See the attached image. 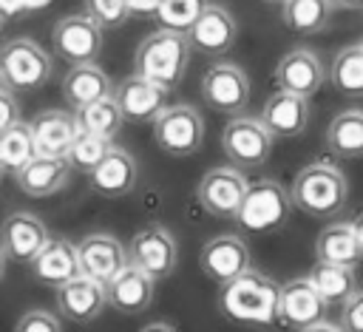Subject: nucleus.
<instances>
[{
  "label": "nucleus",
  "instance_id": "obj_3",
  "mask_svg": "<svg viewBox=\"0 0 363 332\" xmlns=\"http://www.w3.org/2000/svg\"><path fill=\"white\" fill-rule=\"evenodd\" d=\"M190 43L187 34L182 31H170V28H156L147 37H142V43L133 51V74L173 91L187 65H190Z\"/></svg>",
  "mask_w": 363,
  "mask_h": 332
},
{
  "label": "nucleus",
  "instance_id": "obj_45",
  "mask_svg": "<svg viewBox=\"0 0 363 332\" xmlns=\"http://www.w3.org/2000/svg\"><path fill=\"white\" fill-rule=\"evenodd\" d=\"M335 9H346V11H363V0H332Z\"/></svg>",
  "mask_w": 363,
  "mask_h": 332
},
{
  "label": "nucleus",
  "instance_id": "obj_40",
  "mask_svg": "<svg viewBox=\"0 0 363 332\" xmlns=\"http://www.w3.org/2000/svg\"><path fill=\"white\" fill-rule=\"evenodd\" d=\"M23 14H26V9H23L20 0H0V17H3V23L6 20H17Z\"/></svg>",
  "mask_w": 363,
  "mask_h": 332
},
{
  "label": "nucleus",
  "instance_id": "obj_21",
  "mask_svg": "<svg viewBox=\"0 0 363 332\" xmlns=\"http://www.w3.org/2000/svg\"><path fill=\"white\" fill-rule=\"evenodd\" d=\"M258 119L272 139H295L309 125V99L289 91H275L272 96H267Z\"/></svg>",
  "mask_w": 363,
  "mask_h": 332
},
{
  "label": "nucleus",
  "instance_id": "obj_11",
  "mask_svg": "<svg viewBox=\"0 0 363 332\" xmlns=\"http://www.w3.org/2000/svg\"><path fill=\"white\" fill-rule=\"evenodd\" d=\"M238 40V23L233 11L221 3H207L196 23L187 28V43L193 51L204 57H221L227 54Z\"/></svg>",
  "mask_w": 363,
  "mask_h": 332
},
{
  "label": "nucleus",
  "instance_id": "obj_43",
  "mask_svg": "<svg viewBox=\"0 0 363 332\" xmlns=\"http://www.w3.org/2000/svg\"><path fill=\"white\" fill-rule=\"evenodd\" d=\"M298 332H343V326L329 323V321H318V323H312V326H306V329H298Z\"/></svg>",
  "mask_w": 363,
  "mask_h": 332
},
{
  "label": "nucleus",
  "instance_id": "obj_29",
  "mask_svg": "<svg viewBox=\"0 0 363 332\" xmlns=\"http://www.w3.org/2000/svg\"><path fill=\"white\" fill-rule=\"evenodd\" d=\"M335 14L332 0H284L281 3V23L301 37L320 34Z\"/></svg>",
  "mask_w": 363,
  "mask_h": 332
},
{
  "label": "nucleus",
  "instance_id": "obj_9",
  "mask_svg": "<svg viewBox=\"0 0 363 332\" xmlns=\"http://www.w3.org/2000/svg\"><path fill=\"white\" fill-rule=\"evenodd\" d=\"M201 99L218 111L238 116L250 102V77L235 62H213L201 77Z\"/></svg>",
  "mask_w": 363,
  "mask_h": 332
},
{
  "label": "nucleus",
  "instance_id": "obj_15",
  "mask_svg": "<svg viewBox=\"0 0 363 332\" xmlns=\"http://www.w3.org/2000/svg\"><path fill=\"white\" fill-rule=\"evenodd\" d=\"M113 99H116L125 122L142 125V122H153L162 114V108L170 105V91L139 77V74H130L113 85Z\"/></svg>",
  "mask_w": 363,
  "mask_h": 332
},
{
  "label": "nucleus",
  "instance_id": "obj_5",
  "mask_svg": "<svg viewBox=\"0 0 363 332\" xmlns=\"http://www.w3.org/2000/svg\"><path fill=\"white\" fill-rule=\"evenodd\" d=\"M0 71L9 91H37L51 79L54 62L31 37H14L0 45Z\"/></svg>",
  "mask_w": 363,
  "mask_h": 332
},
{
  "label": "nucleus",
  "instance_id": "obj_19",
  "mask_svg": "<svg viewBox=\"0 0 363 332\" xmlns=\"http://www.w3.org/2000/svg\"><path fill=\"white\" fill-rule=\"evenodd\" d=\"M85 176H88V184L94 193H99L105 199H125L139 182V162L125 148L113 145L102 156V162L94 170H88Z\"/></svg>",
  "mask_w": 363,
  "mask_h": 332
},
{
  "label": "nucleus",
  "instance_id": "obj_31",
  "mask_svg": "<svg viewBox=\"0 0 363 332\" xmlns=\"http://www.w3.org/2000/svg\"><path fill=\"white\" fill-rule=\"evenodd\" d=\"M329 85L343 96H363V43L343 45L329 62Z\"/></svg>",
  "mask_w": 363,
  "mask_h": 332
},
{
  "label": "nucleus",
  "instance_id": "obj_34",
  "mask_svg": "<svg viewBox=\"0 0 363 332\" xmlns=\"http://www.w3.org/2000/svg\"><path fill=\"white\" fill-rule=\"evenodd\" d=\"M111 148H113V145H111V139H105V136H94V133H85V131H77V136H74L71 148L65 150V162L71 165V170L88 173V170H94V167L102 162V156H105Z\"/></svg>",
  "mask_w": 363,
  "mask_h": 332
},
{
  "label": "nucleus",
  "instance_id": "obj_51",
  "mask_svg": "<svg viewBox=\"0 0 363 332\" xmlns=\"http://www.w3.org/2000/svg\"><path fill=\"white\" fill-rule=\"evenodd\" d=\"M0 31H3V17H0Z\"/></svg>",
  "mask_w": 363,
  "mask_h": 332
},
{
  "label": "nucleus",
  "instance_id": "obj_26",
  "mask_svg": "<svg viewBox=\"0 0 363 332\" xmlns=\"http://www.w3.org/2000/svg\"><path fill=\"white\" fill-rule=\"evenodd\" d=\"M111 94H113V82L96 62L71 65L68 74L62 77V99L71 111H77L88 102H96L102 96H111Z\"/></svg>",
  "mask_w": 363,
  "mask_h": 332
},
{
  "label": "nucleus",
  "instance_id": "obj_25",
  "mask_svg": "<svg viewBox=\"0 0 363 332\" xmlns=\"http://www.w3.org/2000/svg\"><path fill=\"white\" fill-rule=\"evenodd\" d=\"M71 179V165L65 156H34L17 176V187L31 199H45L62 190Z\"/></svg>",
  "mask_w": 363,
  "mask_h": 332
},
{
  "label": "nucleus",
  "instance_id": "obj_12",
  "mask_svg": "<svg viewBox=\"0 0 363 332\" xmlns=\"http://www.w3.org/2000/svg\"><path fill=\"white\" fill-rule=\"evenodd\" d=\"M247 184H250L247 176L233 165L210 167L199 182L196 199H199L204 213L218 216V218H233L238 204H241V199H244Z\"/></svg>",
  "mask_w": 363,
  "mask_h": 332
},
{
  "label": "nucleus",
  "instance_id": "obj_30",
  "mask_svg": "<svg viewBox=\"0 0 363 332\" xmlns=\"http://www.w3.org/2000/svg\"><path fill=\"white\" fill-rule=\"evenodd\" d=\"M306 278H309V284L318 289V295L326 301V306L343 304V301L357 289L354 267H343V264L315 261V267L306 272Z\"/></svg>",
  "mask_w": 363,
  "mask_h": 332
},
{
  "label": "nucleus",
  "instance_id": "obj_35",
  "mask_svg": "<svg viewBox=\"0 0 363 332\" xmlns=\"http://www.w3.org/2000/svg\"><path fill=\"white\" fill-rule=\"evenodd\" d=\"M210 0H159L153 17L159 20V28H170V31H182L187 34V28L196 23V17L201 14V9Z\"/></svg>",
  "mask_w": 363,
  "mask_h": 332
},
{
  "label": "nucleus",
  "instance_id": "obj_28",
  "mask_svg": "<svg viewBox=\"0 0 363 332\" xmlns=\"http://www.w3.org/2000/svg\"><path fill=\"white\" fill-rule=\"evenodd\" d=\"M315 258L326 261V264H343V267H357L363 261L360 247L354 241V233L346 221H332L318 233Z\"/></svg>",
  "mask_w": 363,
  "mask_h": 332
},
{
  "label": "nucleus",
  "instance_id": "obj_46",
  "mask_svg": "<svg viewBox=\"0 0 363 332\" xmlns=\"http://www.w3.org/2000/svg\"><path fill=\"white\" fill-rule=\"evenodd\" d=\"M20 3H23L26 11H40V9H45L51 0H20Z\"/></svg>",
  "mask_w": 363,
  "mask_h": 332
},
{
  "label": "nucleus",
  "instance_id": "obj_42",
  "mask_svg": "<svg viewBox=\"0 0 363 332\" xmlns=\"http://www.w3.org/2000/svg\"><path fill=\"white\" fill-rule=\"evenodd\" d=\"M349 227H352V233H354V241H357V247H360V255H363V210H360V213L352 218V224H349Z\"/></svg>",
  "mask_w": 363,
  "mask_h": 332
},
{
  "label": "nucleus",
  "instance_id": "obj_50",
  "mask_svg": "<svg viewBox=\"0 0 363 332\" xmlns=\"http://www.w3.org/2000/svg\"><path fill=\"white\" fill-rule=\"evenodd\" d=\"M3 176H6V173H3V167H0V182H3Z\"/></svg>",
  "mask_w": 363,
  "mask_h": 332
},
{
  "label": "nucleus",
  "instance_id": "obj_1",
  "mask_svg": "<svg viewBox=\"0 0 363 332\" xmlns=\"http://www.w3.org/2000/svg\"><path fill=\"white\" fill-rule=\"evenodd\" d=\"M278 298H281V284L250 267L247 272L224 284L218 306L233 323L272 326L278 321Z\"/></svg>",
  "mask_w": 363,
  "mask_h": 332
},
{
  "label": "nucleus",
  "instance_id": "obj_47",
  "mask_svg": "<svg viewBox=\"0 0 363 332\" xmlns=\"http://www.w3.org/2000/svg\"><path fill=\"white\" fill-rule=\"evenodd\" d=\"M6 264H9V258H6V253H3V247H0V281H3V275H6Z\"/></svg>",
  "mask_w": 363,
  "mask_h": 332
},
{
  "label": "nucleus",
  "instance_id": "obj_49",
  "mask_svg": "<svg viewBox=\"0 0 363 332\" xmlns=\"http://www.w3.org/2000/svg\"><path fill=\"white\" fill-rule=\"evenodd\" d=\"M264 3H278V6H281V3H284V0H264Z\"/></svg>",
  "mask_w": 363,
  "mask_h": 332
},
{
  "label": "nucleus",
  "instance_id": "obj_23",
  "mask_svg": "<svg viewBox=\"0 0 363 332\" xmlns=\"http://www.w3.org/2000/svg\"><path fill=\"white\" fill-rule=\"evenodd\" d=\"M153 289H156V278H150L147 272H142L133 264H128L125 270H119L105 284L108 306H113L122 315H139V312H145L150 306V301H153Z\"/></svg>",
  "mask_w": 363,
  "mask_h": 332
},
{
  "label": "nucleus",
  "instance_id": "obj_44",
  "mask_svg": "<svg viewBox=\"0 0 363 332\" xmlns=\"http://www.w3.org/2000/svg\"><path fill=\"white\" fill-rule=\"evenodd\" d=\"M139 332H176V326H170V323H164V321H153V323L142 326Z\"/></svg>",
  "mask_w": 363,
  "mask_h": 332
},
{
  "label": "nucleus",
  "instance_id": "obj_17",
  "mask_svg": "<svg viewBox=\"0 0 363 332\" xmlns=\"http://www.w3.org/2000/svg\"><path fill=\"white\" fill-rule=\"evenodd\" d=\"M48 238L51 236H48L45 221L28 210H17V213L6 216L0 224V247H3L6 258L17 261V264H28L43 250V244Z\"/></svg>",
  "mask_w": 363,
  "mask_h": 332
},
{
  "label": "nucleus",
  "instance_id": "obj_13",
  "mask_svg": "<svg viewBox=\"0 0 363 332\" xmlns=\"http://www.w3.org/2000/svg\"><path fill=\"white\" fill-rule=\"evenodd\" d=\"M199 267L201 272L224 287L227 281L238 278L241 272H247L252 267V255H250V247L241 236L235 233H224V236H216L210 238L204 247H201V255H199Z\"/></svg>",
  "mask_w": 363,
  "mask_h": 332
},
{
  "label": "nucleus",
  "instance_id": "obj_14",
  "mask_svg": "<svg viewBox=\"0 0 363 332\" xmlns=\"http://www.w3.org/2000/svg\"><path fill=\"white\" fill-rule=\"evenodd\" d=\"M326 82V65L312 48H292L275 65V85L278 91L298 94L312 99Z\"/></svg>",
  "mask_w": 363,
  "mask_h": 332
},
{
  "label": "nucleus",
  "instance_id": "obj_52",
  "mask_svg": "<svg viewBox=\"0 0 363 332\" xmlns=\"http://www.w3.org/2000/svg\"><path fill=\"white\" fill-rule=\"evenodd\" d=\"M360 43H363V40H360Z\"/></svg>",
  "mask_w": 363,
  "mask_h": 332
},
{
  "label": "nucleus",
  "instance_id": "obj_27",
  "mask_svg": "<svg viewBox=\"0 0 363 332\" xmlns=\"http://www.w3.org/2000/svg\"><path fill=\"white\" fill-rule=\"evenodd\" d=\"M326 148L337 159H363V111L346 108L340 111L323 136Z\"/></svg>",
  "mask_w": 363,
  "mask_h": 332
},
{
  "label": "nucleus",
  "instance_id": "obj_8",
  "mask_svg": "<svg viewBox=\"0 0 363 332\" xmlns=\"http://www.w3.org/2000/svg\"><path fill=\"white\" fill-rule=\"evenodd\" d=\"M102 28L88 14H65L51 28L54 54L68 65L96 62L102 54Z\"/></svg>",
  "mask_w": 363,
  "mask_h": 332
},
{
  "label": "nucleus",
  "instance_id": "obj_32",
  "mask_svg": "<svg viewBox=\"0 0 363 332\" xmlns=\"http://www.w3.org/2000/svg\"><path fill=\"white\" fill-rule=\"evenodd\" d=\"M34 156H37V150H34L28 122L17 119L6 131H0V167L6 176H17Z\"/></svg>",
  "mask_w": 363,
  "mask_h": 332
},
{
  "label": "nucleus",
  "instance_id": "obj_20",
  "mask_svg": "<svg viewBox=\"0 0 363 332\" xmlns=\"http://www.w3.org/2000/svg\"><path fill=\"white\" fill-rule=\"evenodd\" d=\"M326 301L318 295V289L309 284V278H292L281 284L278 298V321H284L292 329H306L318 321H326Z\"/></svg>",
  "mask_w": 363,
  "mask_h": 332
},
{
  "label": "nucleus",
  "instance_id": "obj_39",
  "mask_svg": "<svg viewBox=\"0 0 363 332\" xmlns=\"http://www.w3.org/2000/svg\"><path fill=\"white\" fill-rule=\"evenodd\" d=\"M17 119H20L17 96L9 88H0V131H6L9 125H14Z\"/></svg>",
  "mask_w": 363,
  "mask_h": 332
},
{
  "label": "nucleus",
  "instance_id": "obj_37",
  "mask_svg": "<svg viewBox=\"0 0 363 332\" xmlns=\"http://www.w3.org/2000/svg\"><path fill=\"white\" fill-rule=\"evenodd\" d=\"M14 332H62V323L54 312L48 309H28L23 312V318L17 321Z\"/></svg>",
  "mask_w": 363,
  "mask_h": 332
},
{
  "label": "nucleus",
  "instance_id": "obj_18",
  "mask_svg": "<svg viewBox=\"0 0 363 332\" xmlns=\"http://www.w3.org/2000/svg\"><path fill=\"white\" fill-rule=\"evenodd\" d=\"M54 301H57V312L65 321L74 323H91L102 315V309L108 306V295L105 287L88 275H77L68 284L54 289Z\"/></svg>",
  "mask_w": 363,
  "mask_h": 332
},
{
  "label": "nucleus",
  "instance_id": "obj_16",
  "mask_svg": "<svg viewBox=\"0 0 363 332\" xmlns=\"http://www.w3.org/2000/svg\"><path fill=\"white\" fill-rule=\"evenodd\" d=\"M77 255H79V272L99 281L102 287L119 270L128 267V247L111 233H88L85 238H79Z\"/></svg>",
  "mask_w": 363,
  "mask_h": 332
},
{
  "label": "nucleus",
  "instance_id": "obj_48",
  "mask_svg": "<svg viewBox=\"0 0 363 332\" xmlns=\"http://www.w3.org/2000/svg\"><path fill=\"white\" fill-rule=\"evenodd\" d=\"M0 88H6V79H3V71H0Z\"/></svg>",
  "mask_w": 363,
  "mask_h": 332
},
{
  "label": "nucleus",
  "instance_id": "obj_41",
  "mask_svg": "<svg viewBox=\"0 0 363 332\" xmlns=\"http://www.w3.org/2000/svg\"><path fill=\"white\" fill-rule=\"evenodd\" d=\"M156 6H159V0H128L130 14H153Z\"/></svg>",
  "mask_w": 363,
  "mask_h": 332
},
{
  "label": "nucleus",
  "instance_id": "obj_10",
  "mask_svg": "<svg viewBox=\"0 0 363 332\" xmlns=\"http://www.w3.org/2000/svg\"><path fill=\"white\" fill-rule=\"evenodd\" d=\"M128 264L139 267L150 278H167L176 270L179 261V247L176 238L162 227V224H147L142 227L128 244Z\"/></svg>",
  "mask_w": 363,
  "mask_h": 332
},
{
  "label": "nucleus",
  "instance_id": "obj_2",
  "mask_svg": "<svg viewBox=\"0 0 363 332\" xmlns=\"http://www.w3.org/2000/svg\"><path fill=\"white\" fill-rule=\"evenodd\" d=\"M289 199H292V207H298L301 213H306L312 218H320V221H329L349 201L346 173L337 165L323 162V159L309 162L292 179Z\"/></svg>",
  "mask_w": 363,
  "mask_h": 332
},
{
  "label": "nucleus",
  "instance_id": "obj_6",
  "mask_svg": "<svg viewBox=\"0 0 363 332\" xmlns=\"http://www.w3.org/2000/svg\"><path fill=\"white\" fill-rule=\"evenodd\" d=\"M153 139L167 156H193L204 142V119L187 102L164 105L153 119Z\"/></svg>",
  "mask_w": 363,
  "mask_h": 332
},
{
  "label": "nucleus",
  "instance_id": "obj_24",
  "mask_svg": "<svg viewBox=\"0 0 363 332\" xmlns=\"http://www.w3.org/2000/svg\"><path fill=\"white\" fill-rule=\"evenodd\" d=\"M28 128H31L37 156H65V150L71 148V142L79 131L77 119H74V111H60V108L40 111L28 122Z\"/></svg>",
  "mask_w": 363,
  "mask_h": 332
},
{
  "label": "nucleus",
  "instance_id": "obj_4",
  "mask_svg": "<svg viewBox=\"0 0 363 332\" xmlns=\"http://www.w3.org/2000/svg\"><path fill=\"white\" fill-rule=\"evenodd\" d=\"M289 210H292L289 190H284V184H278L275 179H258L247 184L244 199L233 218L247 233H272L286 224Z\"/></svg>",
  "mask_w": 363,
  "mask_h": 332
},
{
  "label": "nucleus",
  "instance_id": "obj_38",
  "mask_svg": "<svg viewBox=\"0 0 363 332\" xmlns=\"http://www.w3.org/2000/svg\"><path fill=\"white\" fill-rule=\"evenodd\" d=\"M340 306H343L340 312L343 332H363V289H354Z\"/></svg>",
  "mask_w": 363,
  "mask_h": 332
},
{
  "label": "nucleus",
  "instance_id": "obj_36",
  "mask_svg": "<svg viewBox=\"0 0 363 332\" xmlns=\"http://www.w3.org/2000/svg\"><path fill=\"white\" fill-rule=\"evenodd\" d=\"M85 14L102 28V31H113L122 28L130 20L128 11V0H82Z\"/></svg>",
  "mask_w": 363,
  "mask_h": 332
},
{
  "label": "nucleus",
  "instance_id": "obj_7",
  "mask_svg": "<svg viewBox=\"0 0 363 332\" xmlns=\"http://www.w3.org/2000/svg\"><path fill=\"white\" fill-rule=\"evenodd\" d=\"M221 150L233 167H261L272 153V136L258 116H233L221 131Z\"/></svg>",
  "mask_w": 363,
  "mask_h": 332
},
{
  "label": "nucleus",
  "instance_id": "obj_33",
  "mask_svg": "<svg viewBox=\"0 0 363 332\" xmlns=\"http://www.w3.org/2000/svg\"><path fill=\"white\" fill-rule=\"evenodd\" d=\"M74 119H77V128L85 131V133H94V136H105V139H113L119 133V128L125 125L122 119V111L111 96H102L96 102H88L82 108L74 111Z\"/></svg>",
  "mask_w": 363,
  "mask_h": 332
},
{
  "label": "nucleus",
  "instance_id": "obj_22",
  "mask_svg": "<svg viewBox=\"0 0 363 332\" xmlns=\"http://www.w3.org/2000/svg\"><path fill=\"white\" fill-rule=\"evenodd\" d=\"M28 270L34 281H40L48 289H57L79 275V255L77 244L68 238H48L43 250L28 261Z\"/></svg>",
  "mask_w": 363,
  "mask_h": 332
}]
</instances>
